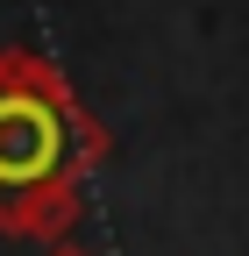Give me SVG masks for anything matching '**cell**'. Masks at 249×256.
<instances>
[{
	"label": "cell",
	"mask_w": 249,
	"mask_h": 256,
	"mask_svg": "<svg viewBox=\"0 0 249 256\" xmlns=\"http://www.w3.org/2000/svg\"><path fill=\"white\" fill-rule=\"evenodd\" d=\"M64 164V121L36 92H0V185H43Z\"/></svg>",
	"instance_id": "obj_1"
}]
</instances>
